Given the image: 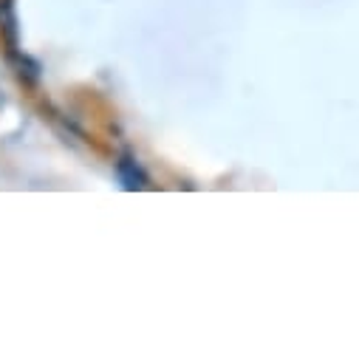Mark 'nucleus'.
<instances>
[]
</instances>
